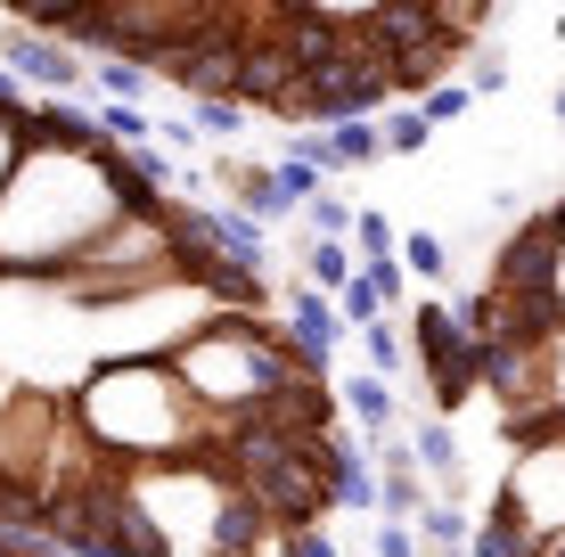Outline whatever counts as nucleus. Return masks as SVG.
Wrapping results in <instances>:
<instances>
[{
    "mask_svg": "<svg viewBox=\"0 0 565 557\" xmlns=\"http://www.w3.org/2000/svg\"><path fill=\"white\" fill-rule=\"evenodd\" d=\"M164 148L0 74V533L57 557H279L353 443L263 271Z\"/></svg>",
    "mask_w": 565,
    "mask_h": 557,
    "instance_id": "f257e3e1",
    "label": "nucleus"
},
{
    "mask_svg": "<svg viewBox=\"0 0 565 557\" xmlns=\"http://www.w3.org/2000/svg\"><path fill=\"white\" fill-rule=\"evenodd\" d=\"M411 344H418L426 386H435V410H459L476 394V344L459 336V320L443 303H411Z\"/></svg>",
    "mask_w": 565,
    "mask_h": 557,
    "instance_id": "f03ea898",
    "label": "nucleus"
},
{
    "mask_svg": "<svg viewBox=\"0 0 565 557\" xmlns=\"http://www.w3.org/2000/svg\"><path fill=\"white\" fill-rule=\"evenodd\" d=\"M0 74H9L17 90H33V99H74V90L90 83L74 50H57V42H42V33H25V25H9V17H0Z\"/></svg>",
    "mask_w": 565,
    "mask_h": 557,
    "instance_id": "7ed1b4c3",
    "label": "nucleus"
},
{
    "mask_svg": "<svg viewBox=\"0 0 565 557\" xmlns=\"http://www.w3.org/2000/svg\"><path fill=\"white\" fill-rule=\"evenodd\" d=\"M213 181H222V189H230V197H222V205H230V214H246V222H263V229H270V222H287V214H296V205H287V197H279V172H270V164H246V157H222V164H213Z\"/></svg>",
    "mask_w": 565,
    "mask_h": 557,
    "instance_id": "20e7f679",
    "label": "nucleus"
},
{
    "mask_svg": "<svg viewBox=\"0 0 565 557\" xmlns=\"http://www.w3.org/2000/svg\"><path fill=\"white\" fill-rule=\"evenodd\" d=\"M337 418H353L361 427V451L385 443V427H394V386H377V377H337Z\"/></svg>",
    "mask_w": 565,
    "mask_h": 557,
    "instance_id": "39448f33",
    "label": "nucleus"
},
{
    "mask_svg": "<svg viewBox=\"0 0 565 557\" xmlns=\"http://www.w3.org/2000/svg\"><path fill=\"white\" fill-rule=\"evenodd\" d=\"M337 508H377V468L361 443H337V459H328V516Z\"/></svg>",
    "mask_w": 565,
    "mask_h": 557,
    "instance_id": "423d86ee",
    "label": "nucleus"
},
{
    "mask_svg": "<svg viewBox=\"0 0 565 557\" xmlns=\"http://www.w3.org/2000/svg\"><path fill=\"white\" fill-rule=\"evenodd\" d=\"M411 459H426V468L443 475V501L459 508V435L443 427V418H418V443H411Z\"/></svg>",
    "mask_w": 565,
    "mask_h": 557,
    "instance_id": "0eeeda50",
    "label": "nucleus"
},
{
    "mask_svg": "<svg viewBox=\"0 0 565 557\" xmlns=\"http://www.w3.org/2000/svg\"><path fill=\"white\" fill-rule=\"evenodd\" d=\"M353 246H328V238H303V287H320V296H337L344 279H353Z\"/></svg>",
    "mask_w": 565,
    "mask_h": 557,
    "instance_id": "6e6552de",
    "label": "nucleus"
},
{
    "mask_svg": "<svg viewBox=\"0 0 565 557\" xmlns=\"http://www.w3.org/2000/svg\"><path fill=\"white\" fill-rule=\"evenodd\" d=\"M320 148H328V172H344V164H377V157H385L377 124H337V131H320Z\"/></svg>",
    "mask_w": 565,
    "mask_h": 557,
    "instance_id": "1a4fd4ad",
    "label": "nucleus"
},
{
    "mask_svg": "<svg viewBox=\"0 0 565 557\" xmlns=\"http://www.w3.org/2000/svg\"><path fill=\"white\" fill-rule=\"evenodd\" d=\"M394 263H402V279H411V287H435L443 271H451V255H443L435 229H411V238L394 246Z\"/></svg>",
    "mask_w": 565,
    "mask_h": 557,
    "instance_id": "9d476101",
    "label": "nucleus"
},
{
    "mask_svg": "<svg viewBox=\"0 0 565 557\" xmlns=\"http://www.w3.org/2000/svg\"><path fill=\"white\" fill-rule=\"evenodd\" d=\"M344 246H361V263H394L402 229H394V214H377V205H353V238Z\"/></svg>",
    "mask_w": 565,
    "mask_h": 557,
    "instance_id": "9b49d317",
    "label": "nucleus"
},
{
    "mask_svg": "<svg viewBox=\"0 0 565 557\" xmlns=\"http://www.w3.org/2000/svg\"><path fill=\"white\" fill-rule=\"evenodd\" d=\"M418 533H426V542H435L443 557H467V533H476V525H467V508H451V501H426Z\"/></svg>",
    "mask_w": 565,
    "mask_h": 557,
    "instance_id": "f8f14e48",
    "label": "nucleus"
},
{
    "mask_svg": "<svg viewBox=\"0 0 565 557\" xmlns=\"http://www.w3.org/2000/svg\"><path fill=\"white\" fill-rule=\"evenodd\" d=\"M361 353H369V377H377V386H394V377H402V336L385 329V320H369V329H361Z\"/></svg>",
    "mask_w": 565,
    "mask_h": 557,
    "instance_id": "ddd939ff",
    "label": "nucleus"
},
{
    "mask_svg": "<svg viewBox=\"0 0 565 557\" xmlns=\"http://www.w3.org/2000/svg\"><path fill=\"white\" fill-rule=\"evenodd\" d=\"M467 107H476V99H467V83H435V90L418 99V124H426V131H443V124H459Z\"/></svg>",
    "mask_w": 565,
    "mask_h": 557,
    "instance_id": "4468645a",
    "label": "nucleus"
},
{
    "mask_svg": "<svg viewBox=\"0 0 565 557\" xmlns=\"http://www.w3.org/2000/svg\"><path fill=\"white\" fill-rule=\"evenodd\" d=\"M377 140H385V157H418V148H426V124H418V107H394V115L377 124Z\"/></svg>",
    "mask_w": 565,
    "mask_h": 557,
    "instance_id": "2eb2a0df",
    "label": "nucleus"
},
{
    "mask_svg": "<svg viewBox=\"0 0 565 557\" xmlns=\"http://www.w3.org/2000/svg\"><path fill=\"white\" fill-rule=\"evenodd\" d=\"M303 222H311V229H320V238H328V246H344V238H353V205H344V197H328V189H320V197H311V205H303Z\"/></svg>",
    "mask_w": 565,
    "mask_h": 557,
    "instance_id": "dca6fc26",
    "label": "nucleus"
},
{
    "mask_svg": "<svg viewBox=\"0 0 565 557\" xmlns=\"http://www.w3.org/2000/svg\"><path fill=\"white\" fill-rule=\"evenodd\" d=\"M189 131H198V140H238V131H246V115H238V107H222V99H198Z\"/></svg>",
    "mask_w": 565,
    "mask_h": 557,
    "instance_id": "f3484780",
    "label": "nucleus"
},
{
    "mask_svg": "<svg viewBox=\"0 0 565 557\" xmlns=\"http://www.w3.org/2000/svg\"><path fill=\"white\" fill-rule=\"evenodd\" d=\"M328 303H337V312H344V320H353V329H369V320H377V312H385V303H377V287H369L361 271H353V279H344V287H337V296H328Z\"/></svg>",
    "mask_w": 565,
    "mask_h": 557,
    "instance_id": "a211bd4d",
    "label": "nucleus"
},
{
    "mask_svg": "<svg viewBox=\"0 0 565 557\" xmlns=\"http://www.w3.org/2000/svg\"><path fill=\"white\" fill-rule=\"evenodd\" d=\"M90 90H99V99H140V90H148V74H131V66H115V57H99V74H90Z\"/></svg>",
    "mask_w": 565,
    "mask_h": 557,
    "instance_id": "6ab92c4d",
    "label": "nucleus"
},
{
    "mask_svg": "<svg viewBox=\"0 0 565 557\" xmlns=\"http://www.w3.org/2000/svg\"><path fill=\"white\" fill-rule=\"evenodd\" d=\"M361 279L377 287V303H402V296H411V279H402V263H361Z\"/></svg>",
    "mask_w": 565,
    "mask_h": 557,
    "instance_id": "aec40b11",
    "label": "nucleus"
},
{
    "mask_svg": "<svg viewBox=\"0 0 565 557\" xmlns=\"http://www.w3.org/2000/svg\"><path fill=\"white\" fill-rule=\"evenodd\" d=\"M467 83H476V90H500V83H509V57H500V50H476V57H467Z\"/></svg>",
    "mask_w": 565,
    "mask_h": 557,
    "instance_id": "412c9836",
    "label": "nucleus"
},
{
    "mask_svg": "<svg viewBox=\"0 0 565 557\" xmlns=\"http://www.w3.org/2000/svg\"><path fill=\"white\" fill-rule=\"evenodd\" d=\"M377 557H418V533L411 525H377Z\"/></svg>",
    "mask_w": 565,
    "mask_h": 557,
    "instance_id": "4be33fe9",
    "label": "nucleus"
},
{
    "mask_svg": "<svg viewBox=\"0 0 565 557\" xmlns=\"http://www.w3.org/2000/svg\"><path fill=\"white\" fill-rule=\"evenodd\" d=\"M279 557H337V542H328V525H311V533H296Z\"/></svg>",
    "mask_w": 565,
    "mask_h": 557,
    "instance_id": "5701e85b",
    "label": "nucleus"
},
{
    "mask_svg": "<svg viewBox=\"0 0 565 557\" xmlns=\"http://www.w3.org/2000/svg\"><path fill=\"white\" fill-rule=\"evenodd\" d=\"M550 25H557V42H565V9H557V17H550Z\"/></svg>",
    "mask_w": 565,
    "mask_h": 557,
    "instance_id": "b1692460",
    "label": "nucleus"
},
{
    "mask_svg": "<svg viewBox=\"0 0 565 557\" xmlns=\"http://www.w3.org/2000/svg\"><path fill=\"white\" fill-rule=\"evenodd\" d=\"M557 124H565V90H557Z\"/></svg>",
    "mask_w": 565,
    "mask_h": 557,
    "instance_id": "393cba45",
    "label": "nucleus"
}]
</instances>
